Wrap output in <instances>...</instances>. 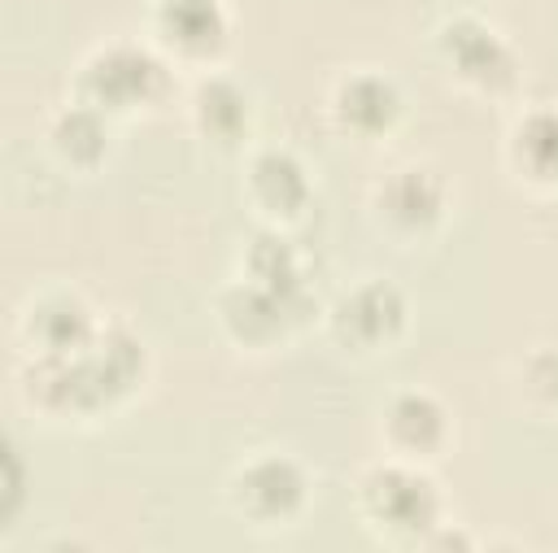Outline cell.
<instances>
[{
    "instance_id": "obj_1",
    "label": "cell",
    "mask_w": 558,
    "mask_h": 553,
    "mask_svg": "<svg viewBox=\"0 0 558 553\" xmlns=\"http://www.w3.org/2000/svg\"><path fill=\"white\" fill-rule=\"evenodd\" d=\"M357 509L384 544H414V549H423V540L445 518L432 475L405 457H388V462H375L362 470Z\"/></svg>"
},
{
    "instance_id": "obj_2",
    "label": "cell",
    "mask_w": 558,
    "mask_h": 553,
    "mask_svg": "<svg viewBox=\"0 0 558 553\" xmlns=\"http://www.w3.org/2000/svg\"><path fill=\"white\" fill-rule=\"evenodd\" d=\"M227 501L248 527H288L310 501V475L288 453H257L235 466Z\"/></svg>"
},
{
    "instance_id": "obj_3",
    "label": "cell",
    "mask_w": 558,
    "mask_h": 553,
    "mask_svg": "<svg viewBox=\"0 0 558 553\" xmlns=\"http://www.w3.org/2000/svg\"><path fill=\"white\" fill-rule=\"evenodd\" d=\"M166 87V65L140 44H105L78 70V100L109 113H131Z\"/></svg>"
},
{
    "instance_id": "obj_4",
    "label": "cell",
    "mask_w": 558,
    "mask_h": 553,
    "mask_svg": "<svg viewBox=\"0 0 558 553\" xmlns=\"http://www.w3.org/2000/svg\"><path fill=\"white\" fill-rule=\"evenodd\" d=\"M436 48H440L445 65L466 87H480V91H506L514 83V74H519L510 44L497 35V26H488L475 13L449 17L440 26V35H436Z\"/></svg>"
},
{
    "instance_id": "obj_5",
    "label": "cell",
    "mask_w": 558,
    "mask_h": 553,
    "mask_svg": "<svg viewBox=\"0 0 558 553\" xmlns=\"http://www.w3.org/2000/svg\"><path fill=\"white\" fill-rule=\"evenodd\" d=\"M405 327V296L388 279H366L349 287L331 309V335L344 348H388Z\"/></svg>"
},
{
    "instance_id": "obj_6",
    "label": "cell",
    "mask_w": 558,
    "mask_h": 553,
    "mask_svg": "<svg viewBox=\"0 0 558 553\" xmlns=\"http://www.w3.org/2000/svg\"><path fill=\"white\" fill-rule=\"evenodd\" d=\"M371 209L392 235H427L445 213V183L427 165H401L375 183Z\"/></svg>"
},
{
    "instance_id": "obj_7",
    "label": "cell",
    "mask_w": 558,
    "mask_h": 553,
    "mask_svg": "<svg viewBox=\"0 0 558 553\" xmlns=\"http://www.w3.org/2000/svg\"><path fill=\"white\" fill-rule=\"evenodd\" d=\"M379 435L384 444L392 448V457H405V462H427L445 448L449 440V414L445 405L423 392V388H405L397 392L388 405H384V418H379Z\"/></svg>"
},
{
    "instance_id": "obj_8",
    "label": "cell",
    "mask_w": 558,
    "mask_h": 553,
    "mask_svg": "<svg viewBox=\"0 0 558 553\" xmlns=\"http://www.w3.org/2000/svg\"><path fill=\"white\" fill-rule=\"evenodd\" d=\"M218 318L231 331V340L248 344V348H270L301 314L270 287H262L257 279H240L231 287H222L218 296Z\"/></svg>"
},
{
    "instance_id": "obj_9",
    "label": "cell",
    "mask_w": 558,
    "mask_h": 553,
    "mask_svg": "<svg viewBox=\"0 0 558 553\" xmlns=\"http://www.w3.org/2000/svg\"><path fill=\"white\" fill-rule=\"evenodd\" d=\"M331 113L336 122L357 135V139H379L392 131L397 113H401V91L392 87V78L375 74V70H353L336 83L331 91Z\"/></svg>"
},
{
    "instance_id": "obj_10",
    "label": "cell",
    "mask_w": 558,
    "mask_h": 553,
    "mask_svg": "<svg viewBox=\"0 0 558 553\" xmlns=\"http://www.w3.org/2000/svg\"><path fill=\"white\" fill-rule=\"evenodd\" d=\"M244 187H248V200L275 226L279 222H292L310 205V174H305V165L288 148H262V152H253L248 174H244Z\"/></svg>"
},
{
    "instance_id": "obj_11",
    "label": "cell",
    "mask_w": 558,
    "mask_h": 553,
    "mask_svg": "<svg viewBox=\"0 0 558 553\" xmlns=\"http://www.w3.org/2000/svg\"><path fill=\"white\" fill-rule=\"evenodd\" d=\"M157 39L179 57H214L227 44L222 0H157L153 4Z\"/></svg>"
},
{
    "instance_id": "obj_12",
    "label": "cell",
    "mask_w": 558,
    "mask_h": 553,
    "mask_svg": "<svg viewBox=\"0 0 558 553\" xmlns=\"http://www.w3.org/2000/svg\"><path fill=\"white\" fill-rule=\"evenodd\" d=\"M26 331L39 348V357H78L96 340V322H92L87 305L70 292H57V296H44L39 305H31Z\"/></svg>"
},
{
    "instance_id": "obj_13",
    "label": "cell",
    "mask_w": 558,
    "mask_h": 553,
    "mask_svg": "<svg viewBox=\"0 0 558 553\" xmlns=\"http://www.w3.org/2000/svg\"><path fill=\"white\" fill-rule=\"evenodd\" d=\"M244 270L248 279H257L262 287L279 292L296 314L305 305V279H301V253L292 248V239L279 231V226H266L253 235L248 244V257H244Z\"/></svg>"
},
{
    "instance_id": "obj_14",
    "label": "cell",
    "mask_w": 558,
    "mask_h": 553,
    "mask_svg": "<svg viewBox=\"0 0 558 553\" xmlns=\"http://www.w3.org/2000/svg\"><path fill=\"white\" fill-rule=\"evenodd\" d=\"M192 118L201 126L205 139L214 144H235L244 131H248V96L244 87H235L231 78L222 74H209L196 83L192 91Z\"/></svg>"
},
{
    "instance_id": "obj_15",
    "label": "cell",
    "mask_w": 558,
    "mask_h": 553,
    "mask_svg": "<svg viewBox=\"0 0 558 553\" xmlns=\"http://www.w3.org/2000/svg\"><path fill=\"white\" fill-rule=\"evenodd\" d=\"M510 165L532 183H558V109H532L514 122Z\"/></svg>"
},
{
    "instance_id": "obj_16",
    "label": "cell",
    "mask_w": 558,
    "mask_h": 553,
    "mask_svg": "<svg viewBox=\"0 0 558 553\" xmlns=\"http://www.w3.org/2000/svg\"><path fill=\"white\" fill-rule=\"evenodd\" d=\"M52 148L70 161V165H96L109 148V126H105V113L74 100L57 113L52 122Z\"/></svg>"
},
{
    "instance_id": "obj_17",
    "label": "cell",
    "mask_w": 558,
    "mask_h": 553,
    "mask_svg": "<svg viewBox=\"0 0 558 553\" xmlns=\"http://www.w3.org/2000/svg\"><path fill=\"white\" fill-rule=\"evenodd\" d=\"M519 388L532 405H558V348H536L519 366Z\"/></svg>"
}]
</instances>
